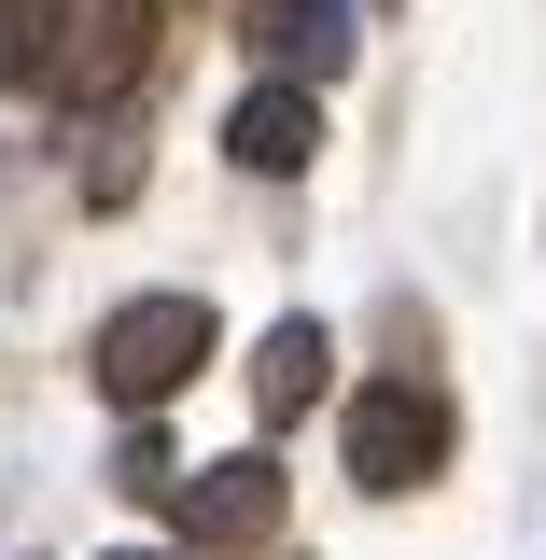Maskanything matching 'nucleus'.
<instances>
[{
	"label": "nucleus",
	"instance_id": "11",
	"mask_svg": "<svg viewBox=\"0 0 546 560\" xmlns=\"http://www.w3.org/2000/svg\"><path fill=\"white\" fill-rule=\"evenodd\" d=\"M113 560H183V547H113Z\"/></svg>",
	"mask_w": 546,
	"mask_h": 560
},
{
	"label": "nucleus",
	"instance_id": "3",
	"mask_svg": "<svg viewBox=\"0 0 546 560\" xmlns=\"http://www.w3.org/2000/svg\"><path fill=\"white\" fill-rule=\"evenodd\" d=\"M140 57H154V0H70V28H57V84L84 98V113H113L140 84Z\"/></svg>",
	"mask_w": 546,
	"mask_h": 560
},
{
	"label": "nucleus",
	"instance_id": "5",
	"mask_svg": "<svg viewBox=\"0 0 546 560\" xmlns=\"http://www.w3.org/2000/svg\"><path fill=\"white\" fill-rule=\"evenodd\" d=\"M239 43H253L280 84H337L364 28H350V0H253V14H239Z\"/></svg>",
	"mask_w": 546,
	"mask_h": 560
},
{
	"label": "nucleus",
	"instance_id": "9",
	"mask_svg": "<svg viewBox=\"0 0 546 560\" xmlns=\"http://www.w3.org/2000/svg\"><path fill=\"white\" fill-rule=\"evenodd\" d=\"M84 197H98V210H127V197H140V127H127V113H98V154H84Z\"/></svg>",
	"mask_w": 546,
	"mask_h": 560
},
{
	"label": "nucleus",
	"instance_id": "10",
	"mask_svg": "<svg viewBox=\"0 0 546 560\" xmlns=\"http://www.w3.org/2000/svg\"><path fill=\"white\" fill-rule=\"evenodd\" d=\"M113 490H127V504H169V490H183V448H169V434L140 420L127 448H113Z\"/></svg>",
	"mask_w": 546,
	"mask_h": 560
},
{
	"label": "nucleus",
	"instance_id": "7",
	"mask_svg": "<svg viewBox=\"0 0 546 560\" xmlns=\"http://www.w3.org/2000/svg\"><path fill=\"white\" fill-rule=\"evenodd\" d=\"M323 378H337V337H323L309 308L253 337V420H294V407H323Z\"/></svg>",
	"mask_w": 546,
	"mask_h": 560
},
{
	"label": "nucleus",
	"instance_id": "2",
	"mask_svg": "<svg viewBox=\"0 0 546 560\" xmlns=\"http://www.w3.org/2000/svg\"><path fill=\"white\" fill-rule=\"evenodd\" d=\"M350 448V490H420L434 463H449V393H420V378H364L337 420Z\"/></svg>",
	"mask_w": 546,
	"mask_h": 560
},
{
	"label": "nucleus",
	"instance_id": "4",
	"mask_svg": "<svg viewBox=\"0 0 546 560\" xmlns=\"http://www.w3.org/2000/svg\"><path fill=\"white\" fill-rule=\"evenodd\" d=\"M169 504H183V547H267V533H280V463H267V448L197 463Z\"/></svg>",
	"mask_w": 546,
	"mask_h": 560
},
{
	"label": "nucleus",
	"instance_id": "6",
	"mask_svg": "<svg viewBox=\"0 0 546 560\" xmlns=\"http://www.w3.org/2000/svg\"><path fill=\"white\" fill-rule=\"evenodd\" d=\"M224 154H239V168H253V183H280V168H309V154H323V84H253V98H239V113H224Z\"/></svg>",
	"mask_w": 546,
	"mask_h": 560
},
{
	"label": "nucleus",
	"instance_id": "8",
	"mask_svg": "<svg viewBox=\"0 0 546 560\" xmlns=\"http://www.w3.org/2000/svg\"><path fill=\"white\" fill-rule=\"evenodd\" d=\"M57 28H70V0H0V84L57 57Z\"/></svg>",
	"mask_w": 546,
	"mask_h": 560
},
{
	"label": "nucleus",
	"instance_id": "1",
	"mask_svg": "<svg viewBox=\"0 0 546 560\" xmlns=\"http://www.w3.org/2000/svg\"><path fill=\"white\" fill-rule=\"evenodd\" d=\"M197 364H210V294H127V308L98 323V393L127 420H154Z\"/></svg>",
	"mask_w": 546,
	"mask_h": 560
}]
</instances>
